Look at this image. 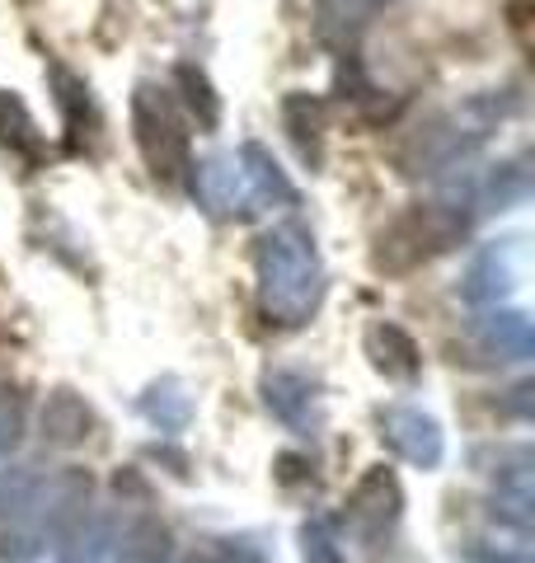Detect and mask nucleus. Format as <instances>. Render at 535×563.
<instances>
[{
  "label": "nucleus",
  "instance_id": "20e7f679",
  "mask_svg": "<svg viewBox=\"0 0 535 563\" xmlns=\"http://www.w3.org/2000/svg\"><path fill=\"white\" fill-rule=\"evenodd\" d=\"M174 80H178V90H184V103L193 109V118H198L203 128H217L221 103H217V95H211V85H207L203 70H198V66H178Z\"/></svg>",
  "mask_w": 535,
  "mask_h": 563
},
{
  "label": "nucleus",
  "instance_id": "f03ea898",
  "mask_svg": "<svg viewBox=\"0 0 535 563\" xmlns=\"http://www.w3.org/2000/svg\"><path fill=\"white\" fill-rule=\"evenodd\" d=\"M0 141H6L10 151L29 155V161L43 146V132H39V122H33V113L14 95H6V90H0Z\"/></svg>",
  "mask_w": 535,
  "mask_h": 563
},
{
  "label": "nucleus",
  "instance_id": "f257e3e1",
  "mask_svg": "<svg viewBox=\"0 0 535 563\" xmlns=\"http://www.w3.org/2000/svg\"><path fill=\"white\" fill-rule=\"evenodd\" d=\"M132 128H137V146H141V155H146V165H151V174L160 184H178L193 169L188 122H184V113H178L170 90H160V85H137Z\"/></svg>",
  "mask_w": 535,
  "mask_h": 563
},
{
  "label": "nucleus",
  "instance_id": "7ed1b4c3",
  "mask_svg": "<svg viewBox=\"0 0 535 563\" xmlns=\"http://www.w3.org/2000/svg\"><path fill=\"white\" fill-rule=\"evenodd\" d=\"M381 5L385 0H319V33L325 38H352Z\"/></svg>",
  "mask_w": 535,
  "mask_h": 563
}]
</instances>
